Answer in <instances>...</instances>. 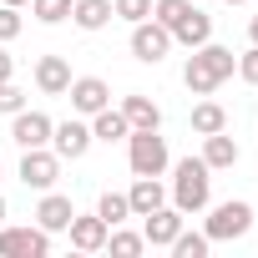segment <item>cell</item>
I'll list each match as a JSON object with an SVG mask.
<instances>
[{
	"label": "cell",
	"mask_w": 258,
	"mask_h": 258,
	"mask_svg": "<svg viewBox=\"0 0 258 258\" xmlns=\"http://www.w3.org/2000/svg\"><path fill=\"white\" fill-rule=\"evenodd\" d=\"M233 66H238V56L228 51V46H213V41H203L192 56H187V66H182V81H187V91L192 96H213L228 76H233Z\"/></svg>",
	"instance_id": "obj_1"
},
{
	"label": "cell",
	"mask_w": 258,
	"mask_h": 258,
	"mask_svg": "<svg viewBox=\"0 0 258 258\" xmlns=\"http://www.w3.org/2000/svg\"><path fill=\"white\" fill-rule=\"evenodd\" d=\"M208 198H213V167L203 157H182L172 172V208L198 213V208H208Z\"/></svg>",
	"instance_id": "obj_2"
},
{
	"label": "cell",
	"mask_w": 258,
	"mask_h": 258,
	"mask_svg": "<svg viewBox=\"0 0 258 258\" xmlns=\"http://www.w3.org/2000/svg\"><path fill=\"white\" fill-rule=\"evenodd\" d=\"M126 162H132L137 177H162L167 172V137L157 132H126Z\"/></svg>",
	"instance_id": "obj_3"
},
{
	"label": "cell",
	"mask_w": 258,
	"mask_h": 258,
	"mask_svg": "<svg viewBox=\"0 0 258 258\" xmlns=\"http://www.w3.org/2000/svg\"><path fill=\"white\" fill-rule=\"evenodd\" d=\"M253 228V208L248 203H218L213 208V218H208V243H233V238H243Z\"/></svg>",
	"instance_id": "obj_4"
},
{
	"label": "cell",
	"mask_w": 258,
	"mask_h": 258,
	"mask_svg": "<svg viewBox=\"0 0 258 258\" xmlns=\"http://www.w3.org/2000/svg\"><path fill=\"white\" fill-rule=\"evenodd\" d=\"M51 253V233L36 228H0V258H46Z\"/></svg>",
	"instance_id": "obj_5"
},
{
	"label": "cell",
	"mask_w": 258,
	"mask_h": 258,
	"mask_svg": "<svg viewBox=\"0 0 258 258\" xmlns=\"http://www.w3.org/2000/svg\"><path fill=\"white\" fill-rule=\"evenodd\" d=\"M167 51H172V31H167L162 21H152V16H147V21H137V26H132V56H137V61L157 66Z\"/></svg>",
	"instance_id": "obj_6"
},
{
	"label": "cell",
	"mask_w": 258,
	"mask_h": 258,
	"mask_svg": "<svg viewBox=\"0 0 258 258\" xmlns=\"http://www.w3.org/2000/svg\"><path fill=\"white\" fill-rule=\"evenodd\" d=\"M56 177H61V157L46 152V147H26V157H21V182L36 187V192H51Z\"/></svg>",
	"instance_id": "obj_7"
},
{
	"label": "cell",
	"mask_w": 258,
	"mask_h": 258,
	"mask_svg": "<svg viewBox=\"0 0 258 258\" xmlns=\"http://www.w3.org/2000/svg\"><path fill=\"white\" fill-rule=\"evenodd\" d=\"M51 126H56V121H51L46 111H26V106H21L16 121H11V142H16L21 152H26V147H46V142H51Z\"/></svg>",
	"instance_id": "obj_8"
},
{
	"label": "cell",
	"mask_w": 258,
	"mask_h": 258,
	"mask_svg": "<svg viewBox=\"0 0 258 258\" xmlns=\"http://www.w3.org/2000/svg\"><path fill=\"white\" fill-rule=\"evenodd\" d=\"M66 91H71V111H81V116H96L101 106H111V86L101 76H76Z\"/></svg>",
	"instance_id": "obj_9"
},
{
	"label": "cell",
	"mask_w": 258,
	"mask_h": 258,
	"mask_svg": "<svg viewBox=\"0 0 258 258\" xmlns=\"http://www.w3.org/2000/svg\"><path fill=\"white\" fill-rule=\"evenodd\" d=\"M51 142H56V157H66V162H81V157H86V147H91V126L71 116V121L51 126Z\"/></svg>",
	"instance_id": "obj_10"
},
{
	"label": "cell",
	"mask_w": 258,
	"mask_h": 258,
	"mask_svg": "<svg viewBox=\"0 0 258 258\" xmlns=\"http://www.w3.org/2000/svg\"><path fill=\"white\" fill-rule=\"evenodd\" d=\"M177 233H182V208H167V203H162V208H152V213H147V223H142V238H147L152 248H167Z\"/></svg>",
	"instance_id": "obj_11"
},
{
	"label": "cell",
	"mask_w": 258,
	"mask_h": 258,
	"mask_svg": "<svg viewBox=\"0 0 258 258\" xmlns=\"http://www.w3.org/2000/svg\"><path fill=\"white\" fill-rule=\"evenodd\" d=\"M66 233H71V248L76 253H96V248H106V233L111 228L101 223V213H91V218H71Z\"/></svg>",
	"instance_id": "obj_12"
},
{
	"label": "cell",
	"mask_w": 258,
	"mask_h": 258,
	"mask_svg": "<svg viewBox=\"0 0 258 258\" xmlns=\"http://www.w3.org/2000/svg\"><path fill=\"white\" fill-rule=\"evenodd\" d=\"M36 86H41L46 96H66V86H71L66 56H41V61H36Z\"/></svg>",
	"instance_id": "obj_13"
},
{
	"label": "cell",
	"mask_w": 258,
	"mask_h": 258,
	"mask_svg": "<svg viewBox=\"0 0 258 258\" xmlns=\"http://www.w3.org/2000/svg\"><path fill=\"white\" fill-rule=\"evenodd\" d=\"M71 218H76V208H71V198H61V192H46L41 208H36V223H41L46 233H66Z\"/></svg>",
	"instance_id": "obj_14"
},
{
	"label": "cell",
	"mask_w": 258,
	"mask_h": 258,
	"mask_svg": "<svg viewBox=\"0 0 258 258\" xmlns=\"http://www.w3.org/2000/svg\"><path fill=\"white\" fill-rule=\"evenodd\" d=\"M121 116H126L132 132H157V126H162V111H157L152 96H126L121 101Z\"/></svg>",
	"instance_id": "obj_15"
},
{
	"label": "cell",
	"mask_w": 258,
	"mask_h": 258,
	"mask_svg": "<svg viewBox=\"0 0 258 258\" xmlns=\"http://www.w3.org/2000/svg\"><path fill=\"white\" fill-rule=\"evenodd\" d=\"M162 203H167V187H162L157 177H137V182H132V192H126V208H132L137 218H147V213H152V208H162Z\"/></svg>",
	"instance_id": "obj_16"
},
{
	"label": "cell",
	"mask_w": 258,
	"mask_h": 258,
	"mask_svg": "<svg viewBox=\"0 0 258 258\" xmlns=\"http://www.w3.org/2000/svg\"><path fill=\"white\" fill-rule=\"evenodd\" d=\"M172 41H182L187 51H198L203 41H213V21H208V16H203L198 6H192V11H187V16H182V21L172 26Z\"/></svg>",
	"instance_id": "obj_17"
},
{
	"label": "cell",
	"mask_w": 258,
	"mask_h": 258,
	"mask_svg": "<svg viewBox=\"0 0 258 258\" xmlns=\"http://www.w3.org/2000/svg\"><path fill=\"white\" fill-rule=\"evenodd\" d=\"M126 132H132V126H126L121 106H116V111H111V106H101V111L91 116V142H106V147H111V142H121Z\"/></svg>",
	"instance_id": "obj_18"
},
{
	"label": "cell",
	"mask_w": 258,
	"mask_h": 258,
	"mask_svg": "<svg viewBox=\"0 0 258 258\" xmlns=\"http://www.w3.org/2000/svg\"><path fill=\"white\" fill-rule=\"evenodd\" d=\"M203 162H208L213 172H223V167H238V142H233V137H223V132L203 137Z\"/></svg>",
	"instance_id": "obj_19"
},
{
	"label": "cell",
	"mask_w": 258,
	"mask_h": 258,
	"mask_svg": "<svg viewBox=\"0 0 258 258\" xmlns=\"http://www.w3.org/2000/svg\"><path fill=\"white\" fill-rule=\"evenodd\" d=\"M71 21H76L81 31H101V26L111 21V0H76V6H71Z\"/></svg>",
	"instance_id": "obj_20"
},
{
	"label": "cell",
	"mask_w": 258,
	"mask_h": 258,
	"mask_svg": "<svg viewBox=\"0 0 258 258\" xmlns=\"http://www.w3.org/2000/svg\"><path fill=\"white\" fill-rule=\"evenodd\" d=\"M223 126H228V111L218 101H198L192 106V132L198 137H213V132H223Z\"/></svg>",
	"instance_id": "obj_21"
},
{
	"label": "cell",
	"mask_w": 258,
	"mask_h": 258,
	"mask_svg": "<svg viewBox=\"0 0 258 258\" xmlns=\"http://www.w3.org/2000/svg\"><path fill=\"white\" fill-rule=\"evenodd\" d=\"M96 213H101V223H106V228H116L121 218H132V208H126V192H101Z\"/></svg>",
	"instance_id": "obj_22"
},
{
	"label": "cell",
	"mask_w": 258,
	"mask_h": 258,
	"mask_svg": "<svg viewBox=\"0 0 258 258\" xmlns=\"http://www.w3.org/2000/svg\"><path fill=\"white\" fill-rule=\"evenodd\" d=\"M71 6H76V0H31V16H36L41 26H56V21L71 16Z\"/></svg>",
	"instance_id": "obj_23"
},
{
	"label": "cell",
	"mask_w": 258,
	"mask_h": 258,
	"mask_svg": "<svg viewBox=\"0 0 258 258\" xmlns=\"http://www.w3.org/2000/svg\"><path fill=\"white\" fill-rule=\"evenodd\" d=\"M106 248H111L116 258H137V253L147 248V238H142V233H121V228H116V233H106Z\"/></svg>",
	"instance_id": "obj_24"
},
{
	"label": "cell",
	"mask_w": 258,
	"mask_h": 258,
	"mask_svg": "<svg viewBox=\"0 0 258 258\" xmlns=\"http://www.w3.org/2000/svg\"><path fill=\"white\" fill-rule=\"evenodd\" d=\"M167 248H172L177 258H208V233H177Z\"/></svg>",
	"instance_id": "obj_25"
},
{
	"label": "cell",
	"mask_w": 258,
	"mask_h": 258,
	"mask_svg": "<svg viewBox=\"0 0 258 258\" xmlns=\"http://www.w3.org/2000/svg\"><path fill=\"white\" fill-rule=\"evenodd\" d=\"M187 11H192V0H157V6H152V21H162V26L172 31Z\"/></svg>",
	"instance_id": "obj_26"
},
{
	"label": "cell",
	"mask_w": 258,
	"mask_h": 258,
	"mask_svg": "<svg viewBox=\"0 0 258 258\" xmlns=\"http://www.w3.org/2000/svg\"><path fill=\"white\" fill-rule=\"evenodd\" d=\"M111 16H121V21H147L152 16V0H111Z\"/></svg>",
	"instance_id": "obj_27"
},
{
	"label": "cell",
	"mask_w": 258,
	"mask_h": 258,
	"mask_svg": "<svg viewBox=\"0 0 258 258\" xmlns=\"http://www.w3.org/2000/svg\"><path fill=\"white\" fill-rule=\"evenodd\" d=\"M21 106H26V91H21V86H11V81H0V111L16 116Z\"/></svg>",
	"instance_id": "obj_28"
},
{
	"label": "cell",
	"mask_w": 258,
	"mask_h": 258,
	"mask_svg": "<svg viewBox=\"0 0 258 258\" xmlns=\"http://www.w3.org/2000/svg\"><path fill=\"white\" fill-rule=\"evenodd\" d=\"M16 36H21V11L0 6V41H16Z\"/></svg>",
	"instance_id": "obj_29"
},
{
	"label": "cell",
	"mask_w": 258,
	"mask_h": 258,
	"mask_svg": "<svg viewBox=\"0 0 258 258\" xmlns=\"http://www.w3.org/2000/svg\"><path fill=\"white\" fill-rule=\"evenodd\" d=\"M238 76H243V81H248V86H258V46H253V51H243V56H238Z\"/></svg>",
	"instance_id": "obj_30"
},
{
	"label": "cell",
	"mask_w": 258,
	"mask_h": 258,
	"mask_svg": "<svg viewBox=\"0 0 258 258\" xmlns=\"http://www.w3.org/2000/svg\"><path fill=\"white\" fill-rule=\"evenodd\" d=\"M11 71H16V61H11V51L0 46V81H11Z\"/></svg>",
	"instance_id": "obj_31"
},
{
	"label": "cell",
	"mask_w": 258,
	"mask_h": 258,
	"mask_svg": "<svg viewBox=\"0 0 258 258\" xmlns=\"http://www.w3.org/2000/svg\"><path fill=\"white\" fill-rule=\"evenodd\" d=\"M248 36H253V46H258V16H253V21H248Z\"/></svg>",
	"instance_id": "obj_32"
},
{
	"label": "cell",
	"mask_w": 258,
	"mask_h": 258,
	"mask_svg": "<svg viewBox=\"0 0 258 258\" xmlns=\"http://www.w3.org/2000/svg\"><path fill=\"white\" fill-rule=\"evenodd\" d=\"M0 6H16V11H21V6H31V0H0Z\"/></svg>",
	"instance_id": "obj_33"
},
{
	"label": "cell",
	"mask_w": 258,
	"mask_h": 258,
	"mask_svg": "<svg viewBox=\"0 0 258 258\" xmlns=\"http://www.w3.org/2000/svg\"><path fill=\"white\" fill-rule=\"evenodd\" d=\"M0 223H6V198H0Z\"/></svg>",
	"instance_id": "obj_34"
},
{
	"label": "cell",
	"mask_w": 258,
	"mask_h": 258,
	"mask_svg": "<svg viewBox=\"0 0 258 258\" xmlns=\"http://www.w3.org/2000/svg\"><path fill=\"white\" fill-rule=\"evenodd\" d=\"M223 6H243V0H223Z\"/></svg>",
	"instance_id": "obj_35"
}]
</instances>
